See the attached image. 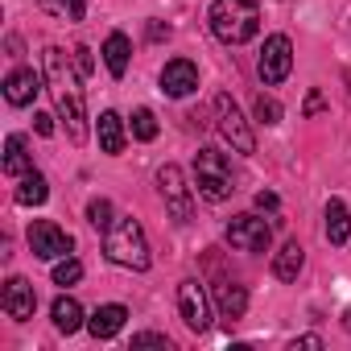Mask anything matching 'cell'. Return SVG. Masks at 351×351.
<instances>
[{"instance_id":"1","label":"cell","mask_w":351,"mask_h":351,"mask_svg":"<svg viewBox=\"0 0 351 351\" xmlns=\"http://www.w3.org/2000/svg\"><path fill=\"white\" fill-rule=\"evenodd\" d=\"M42 62H46V91L54 95L58 120L66 124V136L75 145H83L87 141V99H83V87H79V66L58 46H50L42 54Z\"/></svg>"},{"instance_id":"2","label":"cell","mask_w":351,"mask_h":351,"mask_svg":"<svg viewBox=\"0 0 351 351\" xmlns=\"http://www.w3.org/2000/svg\"><path fill=\"white\" fill-rule=\"evenodd\" d=\"M211 29L228 46H244L261 29V5L256 0H215L211 5Z\"/></svg>"},{"instance_id":"3","label":"cell","mask_w":351,"mask_h":351,"mask_svg":"<svg viewBox=\"0 0 351 351\" xmlns=\"http://www.w3.org/2000/svg\"><path fill=\"white\" fill-rule=\"evenodd\" d=\"M104 252H108L112 265H124V269H136V273L149 269V240H145V228L132 215L128 219H116L104 232Z\"/></svg>"},{"instance_id":"4","label":"cell","mask_w":351,"mask_h":351,"mask_svg":"<svg viewBox=\"0 0 351 351\" xmlns=\"http://www.w3.org/2000/svg\"><path fill=\"white\" fill-rule=\"evenodd\" d=\"M195 186H199V195L207 199V203H223V199H232V165H228V157L219 153V149H199V157H195Z\"/></svg>"},{"instance_id":"5","label":"cell","mask_w":351,"mask_h":351,"mask_svg":"<svg viewBox=\"0 0 351 351\" xmlns=\"http://www.w3.org/2000/svg\"><path fill=\"white\" fill-rule=\"evenodd\" d=\"M157 191H161L165 211L173 215V223H191L195 219V199H191V186H186L178 165H161L157 169Z\"/></svg>"},{"instance_id":"6","label":"cell","mask_w":351,"mask_h":351,"mask_svg":"<svg viewBox=\"0 0 351 351\" xmlns=\"http://www.w3.org/2000/svg\"><path fill=\"white\" fill-rule=\"evenodd\" d=\"M215 124H219L223 141H228L236 153H256V136H252V128H248V120L240 116V108H236L232 95H215Z\"/></svg>"},{"instance_id":"7","label":"cell","mask_w":351,"mask_h":351,"mask_svg":"<svg viewBox=\"0 0 351 351\" xmlns=\"http://www.w3.org/2000/svg\"><path fill=\"white\" fill-rule=\"evenodd\" d=\"M256 71H261V83H269V87L285 83L289 71H293V42H289L285 34H273V38L265 42V50H261Z\"/></svg>"},{"instance_id":"8","label":"cell","mask_w":351,"mask_h":351,"mask_svg":"<svg viewBox=\"0 0 351 351\" xmlns=\"http://www.w3.org/2000/svg\"><path fill=\"white\" fill-rule=\"evenodd\" d=\"M228 244L236 252H269L273 244V223H265L261 215H236L228 223Z\"/></svg>"},{"instance_id":"9","label":"cell","mask_w":351,"mask_h":351,"mask_svg":"<svg viewBox=\"0 0 351 351\" xmlns=\"http://www.w3.org/2000/svg\"><path fill=\"white\" fill-rule=\"evenodd\" d=\"M71 248H75V240H71L58 223L38 219V223L29 228V252H34V256H42V261H62V256H71Z\"/></svg>"},{"instance_id":"10","label":"cell","mask_w":351,"mask_h":351,"mask_svg":"<svg viewBox=\"0 0 351 351\" xmlns=\"http://www.w3.org/2000/svg\"><path fill=\"white\" fill-rule=\"evenodd\" d=\"M178 310H182V322L191 326V330H207L211 326V302H207V293H203V285L199 281H182L178 285Z\"/></svg>"},{"instance_id":"11","label":"cell","mask_w":351,"mask_h":351,"mask_svg":"<svg viewBox=\"0 0 351 351\" xmlns=\"http://www.w3.org/2000/svg\"><path fill=\"white\" fill-rule=\"evenodd\" d=\"M0 306H5V314H9L13 322H29L34 310H38V293H34V285H29L25 277H9V281H5V298H0Z\"/></svg>"},{"instance_id":"12","label":"cell","mask_w":351,"mask_h":351,"mask_svg":"<svg viewBox=\"0 0 351 351\" xmlns=\"http://www.w3.org/2000/svg\"><path fill=\"white\" fill-rule=\"evenodd\" d=\"M195 87H199V66H195V62H186V58L165 62V71H161V91H165V95L186 99Z\"/></svg>"},{"instance_id":"13","label":"cell","mask_w":351,"mask_h":351,"mask_svg":"<svg viewBox=\"0 0 351 351\" xmlns=\"http://www.w3.org/2000/svg\"><path fill=\"white\" fill-rule=\"evenodd\" d=\"M124 318H128V310H124L120 302H108V306H99V310L87 318V330H91L95 339H116V335L124 330Z\"/></svg>"},{"instance_id":"14","label":"cell","mask_w":351,"mask_h":351,"mask_svg":"<svg viewBox=\"0 0 351 351\" xmlns=\"http://www.w3.org/2000/svg\"><path fill=\"white\" fill-rule=\"evenodd\" d=\"M42 91V79L34 75V71H13L9 79H5V99L13 104V108H25V104H34V95Z\"/></svg>"},{"instance_id":"15","label":"cell","mask_w":351,"mask_h":351,"mask_svg":"<svg viewBox=\"0 0 351 351\" xmlns=\"http://www.w3.org/2000/svg\"><path fill=\"white\" fill-rule=\"evenodd\" d=\"M95 136H99V149L104 153H124V120L116 116V112H99V120H95Z\"/></svg>"},{"instance_id":"16","label":"cell","mask_w":351,"mask_h":351,"mask_svg":"<svg viewBox=\"0 0 351 351\" xmlns=\"http://www.w3.org/2000/svg\"><path fill=\"white\" fill-rule=\"evenodd\" d=\"M215 302H219V314L236 322V318H244V310H248V289L236 285V281H223V285H215Z\"/></svg>"},{"instance_id":"17","label":"cell","mask_w":351,"mask_h":351,"mask_svg":"<svg viewBox=\"0 0 351 351\" xmlns=\"http://www.w3.org/2000/svg\"><path fill=\"white\" fill-rule=\"evenodd\" d=\"M302 265H306V248H302L298 240H289V244H285V248L273 256V273H277L281 281H298Z\"/></svg>"},{"instance_id":"18","label":"cell","mask_w":351,"mask_h":351,"mask_svg":"<svg viewBox=\"0 0 351 351\" xmlns=\"http://www.w3.org/2000/svg\"><path fill=\"white\" fill-rule=\"evenodd\" d=\"M34 169V157L25 153V136H9L5 141V173H9V178H25V173Z\"/></svg>"},{"instance_id":"19","label":"cell","mask_w":351,"mask_h":351,"mask_svg":"<svg viewBox=\"0 0 351 351\" xmlns=\"http://www.w3.org/2000/svg\"><path fill=\"white\" fill-rule=\"evenodd\" d=\"M128 54H132L128 38H124V34H108V42H104V62H108V71H112L116 79L128 71Z\"/></svg>"},{"instance_id":"20","label":"cell","mask_w":351,"mask_h":351,"mask_svg":"<svg viewBox=\"0 0 351 351\" xmlns=\"http://www.w3.org/2000/svg\"><path fill=\"white\" fill-rule=\"evenodd\" d=\"M347 236H351V215H347V207L339 199H330L326 203V240L330 244H347Z\"/></svg>"},{"instance_id":"21","label":"cell","mask_w":351,"mask_h":351,"mask_svg":"<svg viewBox=\"0 0 351 351\" xmlns=\"http://www.w3.org/2000/svg\"><path fill=\"white\" fill-rule=\"evenodd\" d=\"M50 318H54V326H58L62 335H75V330L83 326V306H79L75 298H58L54 310H50Z\"/></svg>"},{"instance_id":"22","label":"cell","mask_w":351,"mask_h":351,"mask_svg":"<svg viewBox=\"0 0 351 351\" xmlns=\"http://www.w3.org/2000/svg\"><path fill=\"white\" fill-rule=\"evenodd\" d=\"M46 199H50V186H46V178H42L38 169H29L25 178H21V186H17V203H21V207H42Z\"/></svg>"},{"instance_id":"23","label":"cell","mask_w":351,"mask_h":351,"mask_svg":"<svg viewBox=\"0 0 351 351\" xmlns=\"http://www.w3.org/2000/svg\"><path fill=\"white\" fill-rule=\"evenodd\" d=\"M87 223H91L95 232H108V228L116 223V219H112V203H108V199H91V203H87Z\"/></svg>"},{"instance_id":"24","label":"cell","mask_w":351,"mask_h":351,"mask_svg":"<svg viewBox=\"0 0 351 351\" xmlns=\"http://www.w3.org/2000/svg\"><path fill=\"white\" fill-rule=\"evenodd\" d=\"M132 136H136V141H153V136H157V116H153L149 108H136V112H132Z\"/></svg>"},{"instance_id":"25","label":"cell","mask_w":351,"mask_h":351,"mask_svg":"<svg viewBox=\"0 0 351 351\" xmlns=\"http://www.w3.org/2000/svg\"><path fill=\"white\" fill-rule=\"evenodd\" d=\"M252 108H256V120H261V124H281V116H285V112H281V104H277L273 95H256V104H252Z\"/></svg>"},{"instance_id":"26","label":"cell","mask_w":351,"mask_h":351,"mask_svg":"<svg viewBox=\"0 0 351 351\" xmlns=\"http://www.w3.org/2000/svg\"><path fill=\"white\" fill-rule=\"evenodd\" d=\"M83 277V265L75 261V256H62L58 265H54V285H75Z\"/></svg>"},{"instance_id":"27","label":"cell","mask_w":351,"mask_h":351,"mask_svg":"<svg viewBox=\"0 0 351 351\" xmlns=\"http://www.w3.org/2000/svg\"><path fill=\"white\" fill-rule=\"evenodd\" d=\"M132 347H169V339H165V335L145 330V335H132Z\"/></svg>"},{"instance_id":"28","label":"cell","mask_w":351,"mask_h":351,"mask_svg":"<svg viewBox=\"0 0 351 351\" xmlns=\"http://www.w3.org/2000/svg\"><path fill=\"white\" fill-rule=\"evenodd\" d=\"M75 66H79L83 75H91V71H95V62H91V50H87V46H79V50H75Z\"/></svg>"},{"instance_id":"29","label":"cell","mask_w":351,"mask_h":351,"mask_svg":"<svg viewBox=\"0 0 351 351\" xmlns=\"http://www.w3.org/2000/svg\"><path fill=\"white\" fill-rule=\"evenodd\" d=\"M34 128H38L42 136H54V116H46V112H34Z\"/></svg>"},{"instance_id":"30","label":"cell","mask_w":351,"mask_h":351,"mask_svg":"<svg viewBox=\"0 0 351 351\" xmlns=\"http://www.w3.org/2000/svg\"><path fill=\"white\" fill-rule=\"evenodd\" d=\"M256 207H261V211H277V207H281V199H277L273 191H261V195H256Z\"/></svg>"},{"instance_id":"31","label":"cell","mask_w":351,"mask_h":351,"mask_svg":"<svg viewBox=\"0 0 351 351\" xmlns=\"http://www.w3.org/2000/svg\"><path fill=\"white\" fill-rule=\"evenodd\" d=\"M42 9L54 13V17H71V5H66V0H42Z\"/></svg>"},{"instance_id":"32","label":"cell","mask_w":351,"mask_h":351,"mask_svg":"<svg viewBox=\"0 0 351 351\" xmlns=\"http://www.w3.org/2000/svg\"><path fill=\"white\" fill-rule=\"evenodd\" d=\"M314 112H322V95H318V91L306 95V116H314Z\"/></svg>"},{"instance_id":"33","label":"cell","mask_w":351,"mask_h":351,"mask_svg":"<svg viewBox=\"0 0 351 351\" xmlns=\"http://www.w3.org/2000/svg\"><path fill=\"white\" fill-rule=\"evenodd\" d=\"M71 5V21H83V13H87V0H66Z\"/></svg>"},{"instance_id":"34","label":"cell","mask_w":351,"mask_h":351,"mask_svg":"<svg viewBox=\"0 0 351 351\" xmlns=\"http://www.w3.org/2000/svg\"><path fill=\"white\" fill-rule=\"evenodd\" d=\"M149 38H153V42H161V38H169V25H161V21H153V25H149Z\"/></svg>"},{"instance_id":"35","label":"cell","mask_w":351,"mask_h":351,"mask_svg":"<svg viewBox=\"0 0 351 351\" xmlns=\"http://www.w3.org/2000/svg\"><path fill=\"white\" fill-rule=\"evenodd\" d=\"M293 347H322V339H318V335H306V339H298Z\"/></svg>"},{"instance_id":"36","label":"cell","mask_w":351,"mask_h":351,"mask_svg":"<svg viewBox=\"0 0 351 351\" xmlns=\"http://www.w3.org/2000/svg\"><path fill=\"white\" fill-rule=\"evenodd\" d=\"M343 326H347V330H351V310H347V314H343Z\"/></svg>"},{"instance_id":"37","label":"cell","mask_w":351,"mask_h":351,"mask_svg":"<svg viewBox=\"0 0 351 351\" xmlns=\"http://www.w3.org/2000/svg\"><path fill=\"white\" fill-rule=\"evenodd\" d=\"M347 83H351V71H347Z\"/></svg>"}]
</instances>
